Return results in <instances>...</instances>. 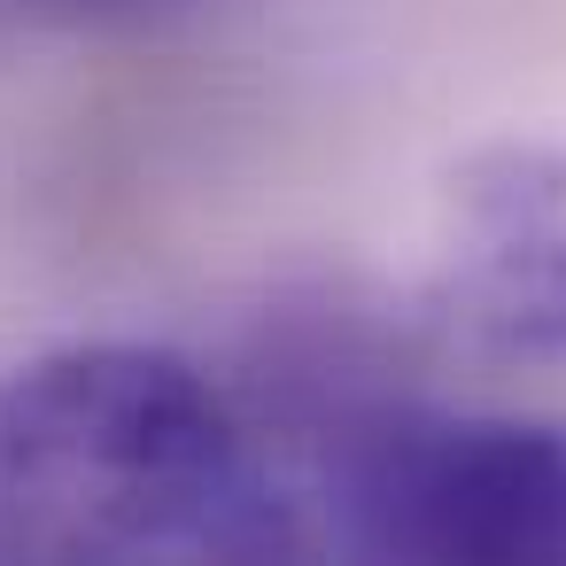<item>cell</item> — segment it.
Wrapping results in <instances>:
<instances>
[{
	"instance_id": "1",
	"label": "cell",
	"mask_w": 566,
	"mask_h": 566,
	"mask_svg": "<svg viewBox=\"0 0 566 566\" xmlns=\"http://www.w3.org/2000/svg\"><path fill=\"white\" fill-rule=\"evenodd\" d=\"M303 512L171 349L78 342L0 380V566L303 558Z\"/></svg>"
},
{
	"instance_id": "2",
	"label": "cell",
	"mask_w": 566,
	"mask_h": 566,
	"mask_svg": "<svg viewBox=\"0 0 566 566\" xmlns=\"http://www.w3.org/2000/svg\"><path fill=\"white\" fill-rule=\"evenodd\" d=\"M334 527L365 558L566 566V427L380 403L326 458Z\"/></svg>"
},
{
	"instance_id": "4",
	"label": "cell",
	"mask_w": 566,
	"mask_h": 566,
	"mask_svg": "<svg viewBox=\"0 0 566 566\" xmlns=\"http://www.w3.org/2000/svg\"><path fill=\"white\" fill-rule=\"evenodd\" d=\"M17 9L63 32H164V24L202 17L210 0H17Z\"/></svg>"
},
{
	"instance_id": "3",
	"label": "cell",
	"mask_w": 566,
	"mask_h": 566,
	"mask_svg": "<svg viewBox=\"0 0 566 566\" xmlns=\"http://www.w3.org/2000/svg\"><path fill=\"white\" fill-rule=\"evenodd\" d=\"M473 241L427 287V326L473 357H566V156L496 148L458 187Z\"/></svg>"
}]
</instances>
